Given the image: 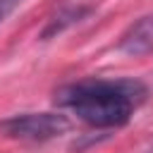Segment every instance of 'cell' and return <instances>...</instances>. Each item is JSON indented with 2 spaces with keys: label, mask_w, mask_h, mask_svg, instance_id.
<instances>
[{
  "label": "cell",
  "mask_w": 153,
  "mask_h": 153,
  "mask_svg": "<svg viewBox=\"0 0 153 153\" xmlns=\"http://www.w3.org/2000/svg\"><path fill=\"white\" fill-rule=\"evenodd\" d=\"M143 98L146 86L131 79H84L55 93L57 105L98 129L124 127Z\"/></svg>",
  "instance_id": "6da1fadb"
},
{
  "label": "cell",
  "mask_w": 153,
  "mask_h": 153,
  "mask_svg": "<svg viewBox=\"0 0 153 153\" xmlns=\"http://www.w3.org/2000/svg\"><path fill=\"white\" fill-rule=\"evenodd\" d=\"M72 122L62 112H24L0 122V131L22 141H48L69 131Z\"/></svg>",
  "instance_id": "7a4b0ae2"
},
{
  "label": "cell",
  "mask_w": 153,
  "mask_h": 153,
  "mask_svg": "<svg viewBox=\"0 0 153 153\" xmlns=\"http://www.w3.org/2000/svg\"><path fill=\"white\" fill-rule=\"evenodd\" d=\"M117 48L127 55H146L153 53V17H141L134 22L122 36Z\"/></svg>",
  "instance_id": "3957f363"
},
{
  "label": "cell",
  "mask_w": 153,
  "mask_h": 153,
  "mask_svg": "<svg viewBox=\"0 0 153 153\" xmlns=\"http://www.w3.org/2000/svg\"><path fill=\"white\" fill-rule=\"evenodd\" d=\"M86 14H88V7H72V10L60 12L57 17H53V22L48 24V29L43 31V38L55 36V33H60L62 29H67V26H72V24H76V22H81V17H86Z\"/></svg>",
  "instance_id": "277c9868"
},
{
  "label": "cell",
  "mask_w": 153,
  "mask_h": 153,
  "mask_svg": "<svg viewBox=\"0 0 153 153\" xmlns=\"http://www.w3.org/2000/svg\"><path fill=\"white\" fill-rule=\"evenodd\" d=\"M22 2H24V0H0V24H2Z\"/></svg>",
  "instance_id": "5b68a950"
}]
</instances>
